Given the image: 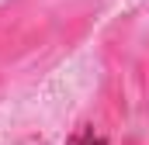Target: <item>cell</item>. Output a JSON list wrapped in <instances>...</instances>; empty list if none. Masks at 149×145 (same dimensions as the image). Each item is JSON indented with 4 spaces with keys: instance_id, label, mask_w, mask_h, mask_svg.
<instances>
[{
    "instance_id": "1",
    "label": "cell",
    "mask_w": 149,
    "mask_h": 145,
    "mask_svg": "<svg viewBox=\"0 0 149 145\" xmlns=\"http://www.w3.org/2000/svg\"><path fill=\"white\" fill-rule=\"evenodd\" d=\"M70 145H94V142H90V131L83 128L80 135H73V138H70Z\"/></svg>"
}]
</instances>
